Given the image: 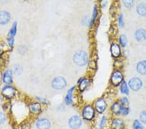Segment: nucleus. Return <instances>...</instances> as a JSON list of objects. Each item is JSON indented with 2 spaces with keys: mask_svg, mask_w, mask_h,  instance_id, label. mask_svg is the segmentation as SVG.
<instances>
[{
  "mask_svg": "<svg viewBox=\"0 0 146 129\" xmlns=\"http://www.w3.org/2000/svg\"><path fill=\"white\" fill-rule=\"evenodd\" d=\"M88 61V56L85 51L80 50L77 51L73 57V61L75 65L80 67H82L85 65Z\"/></svg>",
  "mask_w": 146,
  "mask_h": 129,
  "instance_id": "obj_1",
  "label": "nucleus"
},
{
  "mask_svg": "<svg viewBox=\"0 0 146 129\" xmlns=\"http://www.w3.org/2000/svg\"><path fill=\"white\" fill-rule=\"evenodd\" d=\"M96 114V110L91 104H87L83 108L82 112V116L86 121H92L94 118Z\"/></svg>",
  "mask_w": 146,
  "mask_h": 129,
  "instance_id": "obj_2",
  "label": "nucleus"
},
{
  "mask_svg": "<svg viewBox=\"0 0 146 129\" xmlns=\"http://www.w3.org/2000/svg\"><path fill=\"white\" fill-rule=\"evenodd\" d=\"M123 81L124 76L123 73L120 70H115L112 73L111 78H110V82H111L112 85L115 87L119 86Z\"/></svg>",
  "mask_w": 146,
  "mask_h": 129,
  "instance_id": "obj_3",
  "label": "nucleus"
},
{
  "mask_svg": "<svg viewBox=\"0 0 146 129\" xmlns=\"http://www.w3.org/2000/svg\"><path fill=\"white\" fill-rule=\"evenodd\" d=\"M66 86V80L64 78L60 76L56 77V78L53 80L52 82H51V86H52V88L55 89V90H62V89L65 88Z\"/></svg>",
  "mask_w": 146,
  "mask_h": 129,
  "instance_id": "obj_4",
  "label": "nucleus"
},
{
  "mask_svg": "<svg viewBox=\"0 0 146 129\" xmlns=\"http://www.w3.org/2000/svg\"><path fill=\"white\" fill-rule=\"evenodd\" d=\"M128 85L131 90L138 91L142 88L143 82L138 77H133L129 81Z\"/></svg>",
  "mask_w": 146,
  "mask_h": 129,
  "instance_id": "obj_5",
  "label": "nucleus"
},
{
  "mask_svg": "<svg viewBox=\"0 0 146 129\" xmlns=\"http://www.w3.org/2000/svg\"><path fill=\"white\" fill-rule=\"evenodd\" d=\"M1 95L5 98H8V99L13 98L16 95L15 88H14L13 87L10 86H5L1 90Z\"/></svg>",
  "mask_w": 146,
  "mask_h": 129,
  "instance_id": "obj_6",
  "label": "nucleus"
},
{
  "mask_svg": "<svg viewBox=\"0 0 146 129\" xmlns=\"http://www.w3.org/2000/svg\"><path fill=\"white\" fill-rule=\"evenodd\" d=\"M68 125L71 129H79L82 125V120L78 116H74L69 119Z\"/></svg>",
  "mask_w": 146,
  "mask_h": 129,
  "instance_id": "obj_7",
  "label": "nucleus"
},
{
  "mask_svg": "<svg viewBox=\"0 0 146 129\" xmlns=\"http://www.w3.org/2000/svg\"><path fill=\"white\" fill-rule=\"evenodd\" d=\"M112 129H125V123L123 119L119 117H115L111 122Z\"/></svg>",
  "mask_w": 146,
  "mask_h": 129,
  "instance_id": "obj_8",
  "label": "nucleus"
},
{
  "mask_svg": "<svg viewBox=\"0 0 146 129\" xmlns=\"http://www.w3.org/2000/svg\"><path fill=\"white\" fill-rule=\"evenodd\" d=\"M107 107V104L105 100L103 98H99L95 103L96 110L99 114H103Z\"/></svg>",
  "mask_w": 146,
  "mask_h": 129,
  "instance_id": "obj_9",
  "label": "nucleus"
},
{
  "mask_svg": "<svg viewBox=\"0 0 146 129\" xmlns=\"http://www.w3.org/2000/svg\"><path fill=\"white\" fill-rule=\"evenodd\" d=\"M110 53L113 57H119L121 55V50L119 44L117 43H112L110 46Z\"/></svg>",
  "mask_w": 146,
  "mask_h": 129,
  "instance_id": "obj_10",
  "label": "nucleus"
},
{
  "mask_svg": "<svg viewBox=\"0 0 146 129\" xmlns=\"http://www.w3.org/2000/svg\"><path fill=\"white\" fill-rule=\"evenodd\" d=\"M36 125L38 129H50L51 123L48 119L42 118L38 120Z\"/></svg>",
  "mask_w": 146,
  "mask_h": 129,
  "instance_id": "obj_11",
  "label": "nucleus"
},
{
  "mask_svg": "<svg viewBox=\"0 0 146 129\" xmlns=\"http://www.w3.org/2000/svg\"><path fill=\"white\" fill-rule=\"evenodd\" d=\"M135 37L136 41L143 42L146 40V30L142 28L138 29L135 33Z\"/></svg>",
  "mask_w": 146,
  "mask_h": 129,
  "instance_id": "obj_12",
  "label": "nucleus"
},
{
  "mask_svg": "<svg viewBox=\"0 0 146 129\" xmlns=\"http://www.w3.org/2000/svg\"><path fill=\"white\" fill-rule=\"evenodd\" d=\"M11 16L10 13L5 11H0V25H5L10 22Z\"/></svg>",
  "mask_w": 146,
  "mask_h": 129,
  "instance_id": "obj_13",
  "label": "nucleus"
},
{
  "mask_svg": "<svg viewBox=\"0 0 146 129\" xmlns=\"http://www.w3.org/2000/svg\"><path fill=\"white\" fill-rule=\"evenodd\" d=\"M136 71L138 74L142 76L146 75V60H143L138 62L136 67Z\"/></svg>",
  "mask_w": 146,
  "mask_h": 129,
  "instance_id": "obj_14",
  "label": "nucleus"
},
{
  "mask_svg": "<svg viewBox=\"0 0 146 129\" xmlns=\"http://www.w3.org/2000/svg\"><path fill=\"white\" fill-rule=\"evenodd\" d=\"M2 80L5 84H11L13 83V73L11 70H7L4 72Z\"/></svg>",
  "mask_w": 146,
  "mask_h": 129,
  "instance_id": "obj_15",
  "label": "nucleus"
},
{
  "mask_svg": "<svg viewBox=\"0 0 146 129\" xmlns=\"http://www.w3.org/2000/svg\"><path fill=\"white\" fill-rule=\"evenodd\" d=\"M122 105L119 102H116L112 105L111 111L115 116H120L121 112Z\"/></svg>",
  "mask_w": 146,
  "mask_h": 129,
  "instance_id": "obj_16",
  "label": "nucleus"
},
{
  "mask_svg": "<svg viewBox=\"0 0 146 129\" xmlns=\"http://www.w3.org/2000/svg\"><path fill=\"white\" fill-rule=\"evenodd\" d=\"M29 108L30 111L33 114H38L42 112V106L38 102H33L30 104Z\"/></svg>",
  "mask_w": 146,
  "mask_h": 129,
  "instance_id": "obj_17",
  "label": "nucleus"
},
{
  "mask_svg": "<svg viewBox=\"0 0 146 129\" xmlns=\"http://www.w3.org/2000/svg\"><path fill=\"white\" fill-rule=\"evenodd\" d=\"M136 12L140 16H146V3L144 2H141L136 6Z\"/></svg>",
  "mask_w": 146,
  "mask_h": 129,
  "instance_id": "obj_18",
  "label": "nucleus"
},
{
  "mask_svg": "<svg viewBox=\"0 0 146 129\" xmlns=\"http://www.w3.org/2000/svg\"><path fill=\"white\" fill-rule=\"evenodd\" d=\"M79 83V90L80 91H84L86 90L87 87L88 86L89 83H90V81L88 78H80L79 80L78 81Z\"/></svg>",
  "mask_w": 146,
  "mask_h": 129,
  "instance_id": "obj_19",
  "label": "nucleus"
},
{
  "mask_svg": "<svg viewBox=\"0 0 146 129\" xmlns=\"http://www.w3.org/2000/svg\"><path fill=\"white\" fill-rule=\"evenodd\" d=\"M75 86H74L70 88V90H68V91H67L66 96L65 97V102L67 105H70L72 104L73 102L72 96H73V93H74V91L75 90Z\"/></svg>",
  "mask_w": 146,
  "mask_h": 129,
  "instance_id": "obj_20",
  "label": "nucleus"
},
{
  "mask_svg": "<svg viewBox=\"0 0 146 129\" xmlns=\"http://www.w3.org/2000/svg\"><path fill=\"white\" fill-rule=\"evenodd\" d=\"M120 92L123 95H129V87L125 81H123L120 86Z\"/></svg>",
  "mask_w": 146,
  "mask_h": 129,
  "instance_id": "obj_21",
  "label": "nucleus"
},
{
  "mask_svg": "<svg viewBox=\"0 0 146 129\" xmlns=\"http://www.w3.org/2000/svg\"><path fill=\"white\" fill-rule=\"evenodd\" d=\"M98 15V9L97 5H95L94 7V9H93L92 16L90 23V25H89V27H93V25L94 24V23H95V21H96V18H97Z\"/></svg>",
  "mask_w": 146,
  "mask_h": 129,
  "instance_id": "obj_22",
  "label": "nucleus"
},
{
  "mask_svg": "<svg viewBox=\"0 0 146 129\" xmlns=\"http://www.w3.org/2000/svg\"><path fill=\"white\" fill-rule=\"evenodd\" d=\"M119 42L121 46L123 47V48H125L127 45L128 43V39L127 38V37L125 35H120L119 37Z\"/></svg>",
  "mask_w": 146,
  "mask_h": 129,
  "instance_id": "obj_23",
  "label": "nucleus"
},
{
  "mask_svg": "<svg viewBox=\"0 0 146 129\" xmlns=\"http://www.w3.org/2000/svg\"><path fill=\"white\" fill-rule=\"evenodd\" d=\"M133 129H145V128L139 119H135L133 123Z\"/></svg>",
  "mask_w": 146,
  "mask_h": 129,
  "instance_id": "obj_24",
  "label": "nucleus"
},
{
  "mask_svg": "<svg viewBox=\"0 0 146 129\" xmlns=\"http://www.w3.org/2000/svg\"><path fill=\"white\" fill-rule=\"evenodd\" d=\"M16 31H17V23L16 22H14L12 26L11 29H10L9 33V37H15V35L16 34Z\"/></svg>",
  "mask_w": 146,
  "mask_h": 129,
  "instance_id": "obj_25",
  "label": "nucleus"
},
{
  "mask_svg": "<svg viewBox=\"0 0 146 129\" xmlns=\"http://www.w3.org/2000/svg\"><path fill=\"white\" fill-rule=\"evenodd\" d=\"M139 120L140 121L143 125H146V110H143L140 114Z\"/></svg>",
  "mask_w": 146,
  "mask_h": 129,
  "instance_id": "obj_26",
  "label": "nucleus"
},
{
  "mask_svg": "<svg viewBox=\"0 0 146 129\" xmlns=\"http://www.w3.org/2000/svg\"><path fill=\"white\" fill-rule=\"evenodd\" d=\"M123 4L125 7L131 8L133 7L135 4V1L134 0H127V1H123Z\"/></svg>",
  "mask_w": 146,
  "mask_h": 129,
  "instance_id": "obj_27",
  "label": "nucleus"
},
{
  "mask_svg": "<svg viewBox=\"0 0 146 129\" xmlns=\"http://www.w3.org/2000/svg\"><path fill=\"white\" fill-rule=\"evenodd\" d=\"M120 104L122 106L125 107H129V98L127 97H123L120 98Z\"/></svg>",
  "mask_w": 146,
  "mask_h": 129,
  "instance_id": "obj_28",
  "label": "nucleus"
},
{
  "mask_svg": "<svg viewBox=\"0 0 146 129\" xmlns=\"http://www.w3.org/2000/svg\"><path fill=\"white\" fill-rule=\"evenodd\" d=\"M106 121H107V117L105 116H103L101 117V121H100V124H99V128L100 129H104L106 124Z\"/></svg>",
  "mask_w": 146,
  "mask_h": 129,
  "instance_id": "obj_29",
  "label": "nucleus"
},
{
  "mask_svg": "<svg viewBox=\"0 0 146 129\" xmlns=\"http://www.w3.org/2000/svg\"><path fill=\"white\" fill-rule=\"evenodd\" d=\"M130 111H131L130 108H129V107H125V106H122L121 115H123L124 116H128L129 113H130Z\"/></svg>",
  "mask_w": 146,
  "mask_h": 129,
  "instance_id": "obj_30",
  "label": "nucleus"
},
{
  "mask_svg": "<svg viewBox=\"0 0 146 129\" xmlns=\"http://www.w3.org/2000/svg\"><path fill=\"white\" fill-rule=\"evenodd\" d=\"M118 24L119 26L121 28H123L125 25V23L123 22V16L122 14H120L118 18Z\"/></svg>",
  "mask_w": 146,
  "mask_h": 129,
  "instance_id": "obj_31",
  "label": "nucleus"
},
{
  "mask_svg": "<svg viewBox=\"0 0 146 129\" xmlns=\"http://www.w3.org/2000/svg\"><path fill=\"white\" fill-rule=\"evenodd\" d=\"M90 21H91V19H90V18H89L88 16H84V18H82V22H83V24L85 25H87V26H88V27H89V25H90Z\"/></svg>",
  "mask_w": 146,
  "mask_h": 129,
  "instance_id": "obj_32",
  "label": "nucleus"
},
{
  "mask_svg": "<svg viewBox=\"0 0 146 129\" xmlns=\"http://www.w3.org/2000/svg\"><path fill=\"white\" fill-rule=\"evenodd\" d=\"M7 42L9 45L10 46V47L13 48L14 46V44H15V37H9V38L7 39Z\"/></svg>",
  "mask_w": 146,
  "mask_h": 129,
  "instance_id": "obj_33",
  "label": "nucleus"
},
{
  "mask_svg": "<svg viewBox=\"0 0 146 129\" xmlns=\"http://www.w3.org/2000/svg\"><path fill=\"white\" fill-rule=\"evenodd\" d=\"M5 121V116L3 113L0 112V125H2Z\"/></svg>",
  "mask_w": 146,
  "mask_h": 129,
  "instance_id": "obj_34",
  "label": "nucleus"
},
{
  "mask_svg": "<svg viewBox=\"0 0 146 129\" xmlns=\"http://www.w3.org/2000/svg\"><path fill=\"white\" fill-rule=\"evenodd\" d=\"M3 80V78H2V74H1V70H0V84L1 83V80Z\"/></svg>",
  "mask_w": 146,
  "mask_h": 129,
  "instance_id": "obj_35",
  "label": "nucleus"
},
{
  "mask_svg": "<svg viewBox=\"0 0 146 129\" xmlns=\"http://www.w3.org/2000/svg\"><path fill=\"white\" fill-rule=\"evenodd\" d=\"M3 46H2L1 44H0V53L3 51Z\"/></svg>",
  "mask_w": 146,
  "mask_h": 129,
  "instance_id": "obj_36",
  "label": "nucleus"
}]
</instances>
